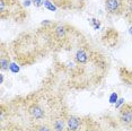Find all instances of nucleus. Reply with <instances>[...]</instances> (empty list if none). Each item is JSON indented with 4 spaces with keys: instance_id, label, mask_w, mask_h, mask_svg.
I'll return each instance as SVG.
<instances>
[{
    "instance_id": "2",
    "label": "nucleus",
    "mask_w": 132,
    "mask_h": 131,
    "mask_svg": "<svg viewBox=\"0 0 132 131\" xmlns=\"http://www.w3.org/2000/svg\"><path fill=\"white\" fill-rule=\"evenodd\" d=\"M118 119L123 127L132 129V104H124L120 109Z\"/></svg>"
},
{
    "instance_id": "8",
    "label": "nucleus",
    "mask_w": 132,
    "mask_h": 131,
    "mask_svg": "<svg viewBox=\"0 0 132 131\" xmlns=\"http://www.w3.org/2000/svg\"><path fill=\"white\" fill-rule=\"evenodd\" d=\"M0 66H1V70H7L8 68H10L9 58L6 55H1V58H0Z\"/></svg>"
},
{
    "instance_id": "7",
    "label": "nucleus",
    "mask_w": 132,
    "mask_h": 131,
    "mask_svg": "<svg viewBox=\"0 0 132 131\" xmlns=\"http://www.w3.org/2000/svg\"><path fill=\"white\" fill-rule=\"evenodd\" d=\"M65 126H67V121L64 120V118H56L52 123V128L54 131H64L65 130Z\"/></svg>"
},
{
    "instance_id": "16",
    "label": "nucleus",
    "mask_w": 132,
    "mask_h": 131,
    "mask_svg": "<svg viewBox=\"0 0 132 131\" xmlns=\"http://www.w3.org/2000/svg\"><path fill=\"white\" fill-rule=\"evenodd\" d=\"M122 102H123V100H120V101H119V103L116 104V108H119V105H120V104H122Z\"/></svg>"
},
{
    "instance_id": "9",
    "label": "nucleus",
    "mask_w": 132,
    "mask_h": 131,
    "mask_svg": "<svg viewBox=\"0 0 132 131\" xmlns=\"http://www.w3.org/2000/svg\"><path fill=\"white\" fill-rule=\"evenodd\" d=\"M33 131H54V130H53L52 126H50L47 123H43V124H40V126H36Z\"/></svg>"
},
{
    "instance_id": "10",
    "label": "nucleus",
    "mask_w": 132,
    "mask_h": 131,
    "mask_svg": "<svg viewBox=\"0 0 132 131\" xmlns=\"http://www.w3.org/2000/svg\"><path fill=\"white\" fill-rule=\"evenodd\" d=\"M55 34H56V36H58V38H63L65 36V29H64L63 26H59V27H56Z\"/></svg>"
},
{
    "instance_id": "4",
    "label": "nucleus",
    "mask_w": 132,
    "mask_h": 131,
    "mask_svg": "<svg viewBox=\"0 0 132 131\" xmlns=\"http://www.w3.org/2000/svg\"><path fill=\"white\" fill-rule=\"evenodd\" d=\"M28 113H29V117L33 120H42L45 117V111H44V109L42 108L40 104H33L31 108L28 109Z\"/></svg>"
},
{
    "instance_id": "5",
    "label": "nucleus",
    "mask_w": 132,
    "mask_h": 131,
    "mask_svg": "<svg viewBox=\"0 0 132 131\" xmlns=\"http://www.w3.org/2000/svg\"><path fill=\"white\" fill-rule=\"evenodd\" d=\"M81 127V121L77 117H69L67 119V128L69 131H79Z\"/></svg>"
},
{
    "instance_id": "14",
    "label": "nucleus",
    "mask_w": 132,
    "mask_h": 131,
    "mask_svg": "<svg viewBox=\"0 0 132 131\" xmlns=\"http://www.w3.org/2000/svg\"><path fill=\"white\" fill-rule=\"evenodd\" d=\"M116 100H118V95H116L115 93H113V94H112V96H111V98H110L111 103H114Z\"/></svg>"
},
{
    "instance_id": "3",
    "label": "nucleus",
    "mask_w": 132,
    "mask_h": 131,
    "mask_svg": "<svg viewBox=\"0 0 132 131\" xmlns=\"http://www.w3.org/2000/svg\"><path fill=\"white\" fill-rule=\"evenodd\" d=\"M10 10H13V13L20 10L18 2L15 0H0V15H1L2 19L11 16Z\"/></svg>"
},
{
    "instance_id": "11",
    "label": "nucleus",
    "mask_w": 132,
    "mask_h": 131,
    "mask_svg": "<svg viewBox=\"0 0 132 131\" xmlns=\"http://www.w3.org/2000/svg\"><path fill=\"white\" fill-rule=\"evenodd\" d=\"M77 56H78V60H79L80 62H85L87 60L86 54H85V52H84V51H79V52H78Z\"/></svg>"
},
{
    "instance_id": "13",
    "label": "nucleus",
    "mask_w": 132,
    "mask_h": 131,
    "mask_svg": "<svg viewBox=\"0 0 132 131\" xmlns=\"http://www.w3.org/2000/svg\"><path fill=\"white\" fill-rule=\"evenodd\" d=\"M10 69H11V71H14V72H17V71L19 70V68L17 67L16 64H14V63H11L10 64Z\"/></svg>"
},
{
    "instance_id": "15",
    "label": "nucleus",
    "mask_w": 132,
    "mask_h": 131,
    "mask_svg": "<svg viewBox=\"0 0 132 131\" xmlns=\"http://www.w3.org/2000/svg\"><path fill=\"white\" fill-rule=\"evenodd\" d=\"M34 5H35V6H37V7H38V6H41L40 0H34Z\"/></svg>"
},
{
    "instance_id": "12",
    "label": "nucleus",
    "mask_w": 132,
    "mask_h": 131,
    "mask_svg": "<svg viewBox=\"0 0 132 131\" xmlns=\"http://www.w3.org/2000/svg\"><path fill=\"white\" fill-rule=\"evenodd\" d=\"M44 6H45L46 8H49L50 10H53V11L55 10V7H54V6H53L52 4H51L50 1H44Z\"/></svg>"
},
{
    "instance_id": "6",
    "label": "nucleus",
    "mask_w": 132,
    "mask_h": 131,
    "mask_svg": "<svg viewBox=\"0 0 132 131\" xmlns=\"http://www.w3.org/2000/svg\"><path fill=\"white\" fill-rule=\"evenodd\" d=\"M53 1L56 7L62 8V9H69V8H75V4L77 0H51Z\"/></svg>"
},
{
    "instance_id": "1",
    "label": "nucleus",
    "mask_w": 132,
    "mask_h": 131,
    "mask_svg": "<svg viewBox=\"0 0 132 131\" xmlns=\"http://www.w3.org/2000/svg\"><path fill=\"white\" fill-rule=\"evenodd\" d=\"M105 10L112 16L122 15L125 11L124 0H105Z\"/></svg>"
}]
</instances>
